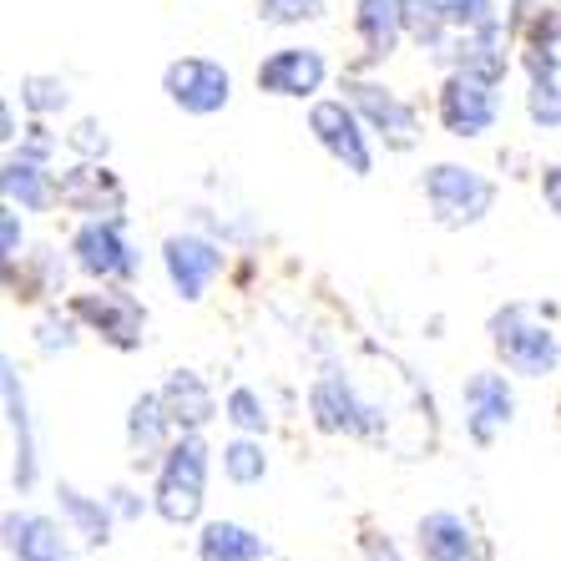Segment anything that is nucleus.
<instances>
[{
    "label": "nucleus",
    "mask_w": 561,
    "mask_h": 561,
    "mask_svg": "<svg viewBox=\"0 0 561 561\" xmlns=\"http://www.w3.org/2000/svg\"><path fill=\"white\" fill-rule=\"evenodd\" d=\"M208 445L197 431H183V440L168 445V456L157 466V491L152 506L162 522L172 526H193L203 516V501H208Z\"/></svg>",
    "instance_id": "f257e3e1"
},
{
    "label": "nucleus",
    "mask_w": 561,
    "mask_h": 561,
    "mask_svg": "<svg viewBox=\"0 0 561 561\" xmlns=\"http://www.w3.org/2000/svg\"><path fill=\"white\" fill-rule=\"evenodd\" d=\"M491 344H496L501 365L522 379H541L561 365V344L547 324H536L526 304H506L491 319Z\"/></svg>",
    "instance_id": "f03ea898"
},
{
    "label": "nucleus",
    "mask_w": 561,
    "mask_h": 561,
    "mask_svg": "<svg viewBox=\"0 0 561 561\" xmlns=\"http://www.w3.org/2000/svg\"><path fill=\"white\" fill-rule=\"evenodd\" d=\"M420 187H425V203H431L440 228H470L496 203V183L476 168H460V162H435Z\"/></svg>",
    "instance_id": "7ed1b4c3"
},
{
    "label": "nucleus",
    "mask_w": 561,
    "mask_h": 561,
    "mask_svg": "<svg viewBox=\"0 0 561 561\" xmlns=\"http://www.w3.org/2000/svg\"><path fill=\"white\" fill-rule=\"evenodd\" d=\"M309 131L319 137L334 162L354 178H369L375 168V152H369V137H365V117L350 106V96H329V102H313L309 106Z\"/></svg>",
    "instance_id": "20e7f679"
},
{
    "label": "nucleus",
    "mask_w": 561,
    "mask_h": 561,
    "mask_svg": "<svg viewBox=\"0 0 561 561\" xmlns=\"http://www.w3.org/2000/svg\"><path fill=\"white\" fill-rule=\"evenodd\" d=\"M71 253H77L81 274L102 278V284H127L142 268V253L127 243L122 233V218H87L71 238Z\"/></svg>",
    "instance_id": "39448f33"
},
{
    "label": "nucleus",
    "mask_w": 561,
    "mask_h": 561,
    "mask_svg": "<svg viewBox=\"0 0 561 561\" xmlns=\"http://www.w3.org/2000/svg\"><path fill=\"white\" fill-rule=\"evenodd\" d=\"M344 96H350V106L365 117V127L375 131V137H385V147H390V152H410V147L420 142L415 106L400 102L390 87L365 81V77H350V81H344Z\"/></svg>",
    "instance_id": "423d86ee"
},
{
    "label": "nucleus",
    "mask_w": 561,
    "mask_h": 561,
    "mask_svg": "<svg viewBox=\"0 0 561 561\" xmlns=\"http://www.w3.org/2000/svg\"><path fill=\"white\" fill-rule=\"evenodd\" d=\"M162 92L172 106H183L187 117H213L233 102V77L208 56H183L162 71Z\"/></svg>",
    "instance_id": "0eeeda50"
},
{
    "label": "nucleus",
    "mask_w": 561,
    "mask_h": 561,
    "mask_svg": "<svg viewBox=\"0 0 561 561\" xmlns=\"http://www.w3.org/2000/svg\"><path fill=\"white\" fill-rule=\"evenodd\" d=\"M501 117L496 81L476 77V71H450L440 87V122L450 137H485Z\"/></svg>",
    "instance_id": "6e6552de"
},
{
    "label": "nucleus",
    "mask_w": 561,
    "mask_h": 561,
    "mask_svg": "<svg viewBox=\"0 0 561 561\" xmlns=\"http://www.w3.org/2000/svg\"><path fill=\"white\" fill-rule=\"evenodd\" d=\"M71 313H77L92 334H102L112 350H137V344H142L147 309L131 299L127 288H96V294H77V299H71Z\"/></svg>",
    "instance_id": "1a4fd4ad"
},
{
    "label": "nucleus",
    "mask_w": 561,
    "mask_h": 561,
    "mask_svg": "<svg viewBox=\"0 0 561 561\" xmlns=\"http://www.w3.org/2000/svg\"><path fill=\"white\" fill-rule=\"evenodd\" d=\"M253 81L268 96H313L329 81V61L319 46H278L259 61Z\"/></svg>",
    "instance_id": "9d476101"
},
{
    "label": "nucleus",
    "mask_w": 561,
    "mask_h": 561,
    "mask_svg": "<svg viewBox=\"0 0 561 561\" xmlns=\"http://www.w3.org/2000/svg\"><path fill=\"white\" fill-rule=\"evenodd\" d=\"M162 268H168L172 294L197 304L213 288V278L222 274V249L208 243V238H197V233H178L162 243Z\"/></svg>",
    "instance_id": "9b49d317"
},
{
    "label": "nucleus",
    "mask_w": 561,
    "mask_h": 561,
    "mask_svg": "<svg viewBox=\"0 0 561 561\" xmlns=\"http://www.w3.org/2000/svg\"><path fill=\"white\" fill-rule=\"evenodd\" d=\"M56 193H61V208L81 213V218H122L127 208V187L117 183V172H106L102 162H87V157L56 178Z\"/></svg>",
    "instance_id": "f8f14e48"
},
{
    "label": "nucleus",
    "mask_w": 561,
    "mask_h": 561,
    "mask_svg": "<svg viewBox=\"0 0 561 561\" xmlns=\"http://www.w3.org/2000/svg\"><path fill=\"white\" fill-rule=\"evenodd\" d=\"M460 405H466V435L476 445H491L516 420V394H511L506 375H491V369L460 385Z\"/></svg>",
    "instance_id": "ddd939ff"
},
{
    "label": "nucleus",
    "mask_w": 561,
    "mask_h": 561,
    "mask_svg": "<svg viewBox=\"0 0 561 561\" xmlns=\"http://www.w3.org/2000/svg\"><path fill=\"white\" fill-rule=\"evenodd\" d=\"M309 415H313V425H319L324 435H365L369 431V410L359 405V394H354L340 375L313 379Z\"/></svg>",
    "instance_id": "4468645a"
},
{
    "label": "nucleus",
    "mask_w": 561,
    "mask_h": 561,
    "mask_svg": "<svg viewBox=\"0 0 561 561\" xmlns=\"http://www.w3.org/2000/svg\"><path fill=\"white\" fill-rule=\"evenodd\" d=\"M415 541H420V557L425 561H485L476 526H470L466 516H456V511H431V516L420 522Z\"/></svg>",
    "instance_id": "2eb2a0df"
},
{
    "label": "nucleus",
    "mask_w": 561,
    "mask_h": 561,
    "mask_svg": "<svg viewBox=\"0 0 561 561\" xmlns=\"http://www.w3.org/2000/svg\"><path fill=\"white\" fill-rule=\"evenodd\" d=\"M5 551L15 561H71L61 526L51 516H36V511H11L5 516Z\"/></svg>",
    "instance_id": "dca6fc26"
},
{
    "label": "nucleus",
    "mask_w": 561,
    "mask_h": 561,
    "mask_svg": "<svg viewBox=\"0 0 561 561\" xmlns=\"http://www.w3.org/2000/svg\"><path fill=\"white\" fill-rule=\"evenodd\" d=\"M5 420H11V440H15L11 481L15 491H31L36 485V435H31V405H26V385H21L15 359H5Z\"/></svg>",
    "instance_id": "f3484780"
},
{
    "label": "nucleus",
    "mask_w": 561,
    "mask_h": 561,
    "mask_svg": "<svg viewBox=\"0 0 561 561\" xmlns=\"http://www.w3.org/2000/svg\"><path fill=\"white\" fill-rule=\"evenodd\" d=\"M0 193H5V203L21 208V213H46L51 203H61L56 178L46 172V162H31V157H11V162H5V172H0Z\"/></svg>",
    "instance_id": "a211bd4d"
},
{
    "label": "nucleus",
    "mask_w": 561,
    "mask_h": 561,
    "mask_svg": "<svg viewBox=\"0 0 561 561\" xmlns=\"http://www.w3.org/2000/svg\"><path fill=\"white\" fill-rule=\"evenodd\" d=\"M354 31L365 41L369 61H385V56L400 46V36H405V11H400V0H354Z\"/></svg>",
    "instance_id": "6ab92c4d"
},
{
    "label": "nucleus",
    "mask_w": 561,
    "mask_h": 561,
    "mask_svg": "<svg viewBox=\"0 0 561 561\" xmlns=\"http://www.w3.org/2000/svg\"><path fill=\"white\" fill-rule=\"evenodd\" d=\"M61 284H66V263H61V253H51V249L21 253V259L5 263L11 299H46V294H61Z\"/></svg>",
    "instance_id": "aec40b11"
},
{
    "label": "nucleus",
    "mask_w": 561,
    "mask_h": 561,
    "mask_svg": "<svg viewBox=\"0 0 561 561\" xmlns=\"http://www.w3.org/2000/svg\"><path fill=\"white\" fill-rule=\"evenodd\" d=\"M456 71H476V77L496 81L511 71V56H506V31L496 26H481V31H460L456 41Z\"/></svg>",
    "instance_id": "412c9836"
},
{
    "label": "nucleus",
    "mask_w": 561,
    "mask_h": 561,
    "mask_svg": "<svg viewBox=\"0 0 561 561\" xmlns=\"http://www.w3.org/2000/svg\"><path fill=\"white\" fill-rule=\"evenodd\" d=\"M157 394H162V405H168V415H172L178 431H203V425L213 420V390L193 375V369H178Z\"/></svg>",
    "instance_id": "4be33fe9"
},
{
    "label": "nucleus",
    "mask_w": 561,
    "mask_h": 561,
    "mask_svg": "<svg viewBox=\"0 0 561 561\" xmlns=\"http://www.w3.org/2000/svg\"><path fill=\"white\" fill-rule=\"evenodd\" d=\"M168 431H172V415L162 405V394H142L127 415V440L137 450V460H162L168 456Z\"/></svg>",
    "instance_id": "5701e85b"
},
{
    "label": "nucleus",
    "mask_w": 561,
    "mask_h": 561,
    "mask_svg": "<svg viewBox=\"0 0 561 561\" xmlns=\"http://www.w3.org/2000/svg\"><path fill=\"white\" fill-rule=\"evenodd\" d=\"M197 557L203 561H263L268 547H263V536L249 531V526L238 522H208L203 536H197Z\"/></svg>",
    "instance_id": "b1692460"
},
{
    "label": "nucleus",
    "mask_w": 561,
    "mask_h": 561,
    "mask_svg": "<svg viewBox=\"0 0 561 561\" xmlns=\"http://www.w3.org/2000/svg\"><path fill=\"white\" fill-rule=\"evenodd\" d=\"M61 496V516H66V526L87 541V547H106V536H112V501H92V496H81L77 485H61L56 491Z\"/></svg>",
    "instance_id": "393cba45"
},
{
    "label": "nucleus",
    "mask_w": 561,
    "mask_h": 561,
    "mask_svg": "<svg viewBox=\"0 0 561 561\" xmlns=\"http://www.w3.org/2000/svg\"><path fill=\"white\" fill-rule=\"evenodd\" d=\"M400 11H405V36L415 41V46H425V51H440L445 41V15L435 0H400Z\"/></svg>",
    "instance_id": "a878e982"
},
{
    "label": "nucleus",
    "mask_w": 561,
    "mask_h": 561,
    "mask_svg": "<svg viewBox=\"0 0 561 561\" xmlns=\"http://www.w3.org/2000/svg\"><path fill=\"white\" fill-rule=\"evenodd\" d=\"M222 476L233 485H259L268 476V456H263V445L253 440H233L222 445Z\"/></svg>",
    "instance_id": "bb28decb"
},
{
    "label": "nucleus",
    "mask_w": 561,
    "mask_h": 561,
    "mask_svg": "<svg viewBox=\"0 0 561 561\" xmlns=\"http://www.w3.org/2000/svg\"><path fill=\"white\" fill-rule=\"evenodd\" d=\"M21 102H26L36 117H56V112L71 106V92H66L61 77H41V71H31V77H21Z\"/></svg>",
    "instance_id": "cd10ccee"
},
{
    "label": "nucleus",
    "mask_w": 561,
    "mask_h": 561,
    "mask_svg": "<svg viewBox=\"0 0 561 561\" xmlns=\"http://www.w3.org/2000/svg\"><path fill=\"white\" fill-rule=\"evenodd\" d=\"M526 117H531L536 127H547V131L561 127V87H557V77H531V87H526Z\"/></svg>",
    "instance_id": "c85d7f7f"
},
{
    "label": "nucleus",
    "mask_w": 561,
    "mask_h": 561,
    "mask_svg": "<svg viewBox=\"0 0 561 561\" xmlns=\"http://www.w3.org/2000/svg\"><path fill=\"white\" fill-rule=\"evenodd\" d=\"M435 5H440L450 31H481V26H496L501 21L496 0H435Z\"/></svg>",
    "instance_id": "c756f323"
},
{
    "label": "nucleus",
    "mask_w": 561,
    "mask_h": 561,
    "mask_svg": "<svg viewBox=\"0 0 561 561\" xmlns=\"http://www.w3.org/2000/svg\"><path fill=\"white\" fill-rule=\"evenodd\" d=\"M77 313H61V309H51L46 319L36 324V350H46V354H61V350H77Z\"/></svg>",
    "instance_id": "7c9ffc66"
},
{
    "label": "nucleus",
    "mask_w": 561,
    "mask_h": 561,
    "mask_svg": "<svg viewBox=\"0 0 561 561\" xmlns=\"http://www.w3.org/2000/svg\"><path fill=\"white\" fill-rule=\"evenodd\" d=\"M66 147H71V152H77V157H87V162H102V157H106V147H112V137H106V127H102V122H92V117H87V122H77V127L66 131Z\"/></svg>",
    "instance_id": "2f4dec72"
},
{
    "label": "nucleus",
    "mask_w": 561,
    "mask_h": 561,
    "mask_svg": "<svg viewBox=\"0 0 561 561\" xmlns=\"http://www.w3.org/2000/svg\"><path fill=\"white\" fill-rule=\"evenodd\" d=\"M222 415L233 420L238 431H263L268 425V415H263V400L253 390H233L228 400H222Z\"/></svg>",
    "instance_id": "473e14b6"
},
{
    "label": "nucleus",
    "mask_w": 561,
    "mask_h": 561,
    "mask_svg": "<svg viewBox=\"0 0 561 561\" xmlns=\"http://www.w3.org/2000/svg\"><path fill=\"white\" fill-rule=\"evenodd\" d=\"M324 11V0H263V21H278V26H294V21H313Z\"/></svg>",
    "instance_id": "72a5a7b5"
},
{
    "label": "nucleus",
    "mask_w": 561,
    "mask_h": 561,
    "mask_svg": "<svg viewBox=\"0 0 561 561\" xmlns=\"http://www.w3.org/2000/svg\"><path fill=\"white\" fill-rule=\"evenodd\" d=\"M21 213L5 203V213H0V263H11V259H21Z\"/></svg>",
    "instance_id": "f704fd0d"
},
{
    "label": "nucleus",
    "mask_w": 561,
    "mask_h": 561,
    "mask_svg": "<svg viewBox=\"0 0 561 561\" xmlns=\"http://www.w3.org/2000/svg\"><path fill=\"white\" fill-rule=\"evenodd\" d=\"M51 152H56V137L41 127V122L21 131V157H31V162H51Z\"/></svg>",
    "instance_id": "c9c22d12"
},
{
    "label": "nucleus",
    "mask_w": 561,
    "mask_h": 561,
    "mask_svg": "<svg viewBox=\"0 0 561 561\" xmlns=\"http://www.w3.org/2000/svg\"><path fill=\"white\" fill-rule=\"evenodd\" d=\"M541 197H547V208L561 218V162H551V168L541 172Z\"/></svg>",
    "instance_id": "e433bc0d"
},
{
    "label": "nucleus",
    "mask_w": 561,
    "mask_h": 561,
    "mask_svg": "<svg viewBox=\"0 0 561 561\" xmlns=\"http://www.w3.org/2000/svg\"><path fill=\"white\" fill-rule=\"evenodd\" d=\"M106 501H112V511H117V516H127V522H131V516H142V511H147V501H142V506H137V501H131V491H112V496H106Z\"/></svg>",
    "instance_id": "4c0bfd02"
},
{
    "label": "nucleus",
    "mask_w": 561,
    "mask_h": 561,
    "mask_svg": "<svg viewBox=\"0 0 561 561\" xmlns=\"http://www.w3.org/2000/svg\"><path fill=\"white\" fill-rule=\"evenodd\" d=\"M0 142H21V131H15V106L11 102L0 106Z\"/></svg>",
    "instance_id": "58836bf2"
},
{
    "label": "nucleus",
    "mask_w": 561,
    "mask_h": 561,
    "mask_svg": "<svg viewBox=\"0 0 561 561\" xmlns=\"http://www.w3.org/2000/svg\"><path fill=\"white\" fill-rule=\"evenodd\" d=\"M369 561H400V557H394V547H390V541H379V536H369Z\"/></svg>",
    "instance_id": "ea45409f"
}]
</instances>
